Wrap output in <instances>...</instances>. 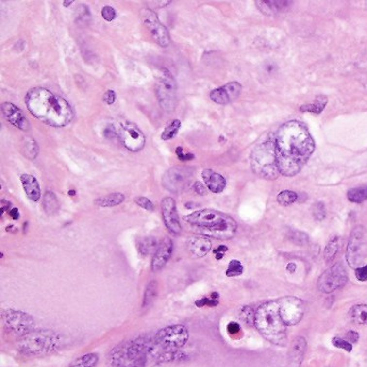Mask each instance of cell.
<instances>
[{
  "label": "cell",
  "mask_w": 367,
  "mask_h": 367,
  "mask_svg": "<svg viewBox=\"0 0 367 367\" xmlns=\"http://www.w3.org/2000/svg\"><path fill=\"white\" fill-rule=\"evenodd\" d=\"M135 202L138 206L143 208V209L149 210V211L154 210V204H153V202L147 197H136Z\"/></svg>",
  "instance_id": "obj_43"
},
{
  "label": "cell",
  "mask_w": 367,
  "mask_h": 367,
  "mask_svg": "<svg viewBox=\"0 0 367 367\" xmlns=\"http://www.w3.org/2000/svg\"><path fill=\"white\" fill-rule=\"evenodd\" d=\"M222 88L224 90V92L226 93V95L230 98L231 101L235 100V99L239 97V95L241 94V90H242L240 84L235 81L225 84V85L222 86Z\"/></svg>",
  "instance_id": "obj_35"
},
{
  "label": "cell",
  "mask_w": 367,
  "mask_h": 367,
  "mask_svg": "<svg viewBox=\"0 0 367 367\" xmlns=\"http://www.w3.org/2000/svg\"><path fill=\"white\" fill-rule=\"evenodd\" d=\"M211 247L212 244L209 238L201 235L193 236L187 240V250L196 259L206 256L210 252Z\"/></svg>",
  "instance_id": "obj_19"
},
{
  "label": "cell",
  "mask_w": 367,
  "mask_h": 367,
  "mask_svg": "<svg viewBox=\"0 0 367 367\" xmlns=\"http://www.w3.org/2000/svg\"><path fill=\"white\" fill-rule=\"evenodd\" d=\"M355 277L358 278V280L360 281H366L367 280V265L356 268Z\"/></svg>",
  "instance_id": "obj_46"
},
{
  "label": "cell",
  "mask_w": 367,
  "mask_h": 367,
  "mask_svg": "<svg viewBox=\"0 0 367 367\" xmlns=\"http://www.w3.org/2000/svg\"><path fill=\"white\" fill-rule=\"evenodd\" d=\"M188 331L184 325L166 326L154 336V344L165 351H175L182 348L188 340Z\"/></svg>",
  "instance_id": "obj_8"
},
{
  "label": "cell",
  "mask_w": 367,
  "mask_h": 367,
  "mask_svg": "<svg viewBox=\"0 0 367 367\" xmlns=\"http://www.w3.org/2000/svg\"><path fill=\"white\" fill-rule=\"evenodd\" d=\"M242 272H244V266L240 263V261L238 260H232L229 264V267L226 269V276L233 278V277H238L240 276Z\"/></svg>",
  "instance_id": "obj_40"
},
{
  "label": "cell",
  "mask_w": 367,
  "mask_h": 367,
  "mask_svg": "<svg viewBox=\"0 0 367 367\" xmlns=\"http://www.w3.org/2000/svg\"><path fill=\"white\" fill-rule=\"evenodd\" d=\"M193 190H194L198 195H205L207 193V188L206 186L202 184L201 182H195L194 185H193Z\"/></svg>",
  "instance_id": "obj_49"
},
{
  "label": "cell",
  "mask_w": 367,
  "mask_h": 367,
  "mask_svg": "<svg viewBox=\"0 0 367 367\" xmlns=\"http://www.w3.org/2000/svg\"><path fill=\"white\" fill-rule=\"evenodd\" d=\"M332 344H333L336 348L343 349L347 352H351L352 351V344L349 343L348 340H346L344 338H340V337H334L332 339Z\"/></svg>",
  "instance_id": "obj_41"
},
{
  "label": "cell",
  "mask_w": 367,
  "mask_h": 367,
  "mask_svg": "<svg viewBox=\"0 0 367 367\" xmlns=\"http://www.w3.org/2000/svg\"><path fill=\"white\" fill-rule=\"evenodd\" d=\"M59 336L51 330H33L21 337L17 348L21 353L31 356H40L51 353L57 348Z\"/></svg>",
  "instance_id": "obj_6"
},
{
  "label": "cell",
  "mask_w": 367,
  "mask_h": 367,
  "mask_svg": "<svg viewBox=\"0 0 367 367\" xmlns=\"http://www.w3.org/2000/svg\"><path fill=\"white\" fill-rule=\"evenodd\" d=\"M210 98L212 101H215L216 103H219V105H227V103L231 102L230 98L227 97L226 93L223 90L222 86L219 88H216L210 93Z\"/></svg>",
  "instance_id": "obj_39"
},
{
  "label": "cell",
  "mask_w": 367,
  "mask_h": 367,
  "mask_svg": "<svg viewBox=\"0 0 367 367\" xmlns=\"http://www.w3.org/2000/svg\"><path fill=\"white\" fill-rule=\"evenodd\" d=\"M176 153L178 155V158H179L180 161H183V162L191 161V160H193V158H194V155H193L192 153H187V154H185V153L183 152V149L181 147H178L176 149Z\"/></svg>",
  "instance_id": "obj_45"
},
{
  "label": "cell",
  "mask_w": 367,
  "mask_h": 367,
  "mask_svg": "<svg viewBox=\"0 0 367 367\" xmlns=\"http://www.w3.org/2000/svg\"><path fill=\"white\" fill-rule=\"evenodd\" d=\"M3 325L7 331L17 336L23 337L34 330V320L24 311L6 309L2 311Z\"/></svg>",
  "instance_id": "obj_10"
},
{
  "label": "cell",
  "mask_w": 367,
  "mask_h": 367,
  "mask_svg": "<svg viewBox=\"0 0 367 367\" xmlns=\"http://www.w3.org/2000/svg\"><path fill=\"white\" fill-rule=\"evenodd\" d=\"M121 141L127 150L132 152L141 151L146 145V137L136 124L131 122L123 123L120 128Z\"/></svg>",
  "instance_id": "obj_15"
},
{
  "label": "cell",
  "mask_w": 367,
  "mask_h": 367,
  "mask_svg": "<svg viewBox=\"0 0 367 367\" xmlns=\"http://www.w3.org/2000/svg\"><path fill=\"white\" fill-rule=\"evenodd\" d=\"M316 102L310 103V105H305L300 107L301 112H311L319 115L324 110V108L327 103V98L325 96H318L316 98Z\"/></svg>",
  "instance_id": "obj_29"
},
{
  "label": "cell",
  "mask_w": 367,
  "mask_h": 367,
  "mask_svg": "<svg viewBox=\"0 0 367 367\" xmlns=\"http://www.w3.org/2000/svg\"><path fill=\"white\" fill-rule=\"evenodd\" d=\"M43 208L49 215H54V213L59 210V202L57 200V197L53 192L48 191L43 197Z\"/></svg>",
  "instance_id": "obj_27"
},
{
  "label": "cell",
  "mask_w": 367,
  "mask_h": 367,
  "mask_svg": "<svg viewBox=\"0 0 367 367\" xmlns=\"http://www.w3.org/2000/svg\"><path fill=\"white\" fill-rule=\"evenodd\" d=\"M22 152L25 156L29 158V160H33V158H36L39 152L37 142L33 140V139H26V141L23 143Z\"/></svg>",
  "instance_id": "obj_34"
},
{
  "label": "cell",
  "mask_w": 367,
  "mask_h": 367,
  "mask_svg": "<svg viewBox=\"0 0 367 367\" xmlns=\"http://www.w3.org/2000/svg\"><path fill=\"white\" fill-rule=\"evenodd\" d=\"M316 143L306 124L289 121L276 133V155L280 175L294 177L309 161Z\"/></svg>",
  "instance_id": "obj_1"
},
{
  "label": "cell",
  "mask_w": 367,
  "mask_h": 367,
  "mask_svg": "<svg viewBox=\"0 0 367 367\" xmlns=\"http://www.w3.org/2000/svg\"><path fill=\"white\" fill-rule=\"evenodd\" d=\"M158 245L160 244H157V240L154 237H145L138 240L137 248L138 251L140 252L142 255L148 256L154 254L155 251L157 250Z\"/></svg>",
  "instance_id": "obj_25"
},
{
  "label": "cell",
  "mask_w": 367,
  "mask_h": 367,
  "mask_svg": "<svg viewBox=\"0 0 367 367\" xmlns=\"http://www.w3.org/2000/svg\"><path fill=\"white\" fill-rule=\"evenodd\" d=\"M339 248V238L334 237L329 241V244L326 245L324 250V259L326 262H331L335 259Z\"/></svg>",
  "instance_id": "obj_32"
},
{
  "label": "cell",
  "mask_w": 367,
  "mask_h": 367,
  "mask_svg": "<svg viewBox=\"0 0 367 367\" xmlns=\"http://www.w3.org/2000/svg\"><path fill=\"white\" fill-rule=\"evenodd\" d=\"M140 16L143 24L150 31L154 40L163 48L169 46L170 36L168 29L160 22L154 11H152L151 9H142Z\"/></svg>",
  "instance_id": "obj_14"
},
{
  "label": "cell",
  "mask_w": 367,
  "mask_h": 367,
  "mask_svg": "<svg viewBox=\"0 0 367 367\" xmlns=\"http://www.w3.org/2000/svg\"><path fill=\"white\" fill-rule=\"evenodd\" d=\"M219 299H220V294L217 293V292H213V293H211L209 296H205L202 297V299L198 300L195 301V305L197 307H200V308H201V307H217V305H219Z\"/></svg>",
  "instance_id": "obj_36"
},
{
  "label": "cell",
  "mask_w": 367,
  "mask_h": 367,
  "mask_svg": "<svg viewBox=\"0 0 367 367\" xmlns=\"http://www.w3.org/2000/svg\"><path fill=\"white\" fill-rule=\"evenodd\" d=\"M366 235V230L362 225L354 227L351 233L346 252L347 262L351 268H359L365 260L367 251Z\"/></svg>",
  "instance_id": "obj_9"
},
{
  "label": "cell",
  "mask_w": 367,
  "mask_h": 367,
  "mask_svg": "<svg viewBox=\"0 0 367 367\" xmlns=\"http://www.w3.org/2000/svg\"><path fill=\"white\" fill-rule=\"evenodd\" d=\"M359 333H358V332H355V331H349L348 332V333H347L346 334V340H348L349 341V343H351V344H355V343H358V341H359Z\"/></svg>",
  "instance_id": "obj_47"
},
{
  "label": "cell",
  "mask_w": 367,
  "mask_h": 367,
  "mask_svg": "<svg viewBox=\"0 0 367 367\" xmlns=\"http://www.w3.org/2000/svg\"><path fill=\"white\" fill-rule=\"evenodd\" d=\"M326 216V210H325V206L323 202H317V204L314 206V217H316L318 221H322Z\"/></svg>",
  "instance_id": "obj_42"
},
{
  "label": "cell",
  "mask_w": 367,
  "mask_h": 367,
  "mask_svg": "<svg viewBox=\"0 0 367 367\" xmlns=\"http://www.w3.org/2000/svg\"><path fill=\"white\" fill-rule=\"evenodd\" d=\"M150 3H153V4H156L155 8H163V7H166L167 4H169L170 1H149Z\"/></svg>",
  "instance_id": "obj_54"
},
{
  "label": "cell",
  "mask_w": 367,
  "mask_h": 367,
  "mask_svg": "<svg viewBox=\"0 0 367 367\" xmlns=\"http://www.w3.org/2000/svg\"><path fill=\"white\" fill-rule=\"evenodd\" d=\"M173 252V244L170 238H165L157 247V250L153 254L151 263L152 270L157 271L165 266L170 260Z\"/></svg>",
  "instance_id": "obj_18"
},
{
  "label": "cell",
  "mask_w": 367,
  "mask_h": 367,
  "mask_svg": "<svg viewBox=\"0 0 367 367\" xmlns=\"http://www.w3.org/2000/svg\"><path fill=\"white\" fill-rule=\"evenodd\" d=\"M307 349V341L304 337H296L291 345L290 362L292 367H300Z\"/></svg>",
  "instance_id": "obj_21"
},
{
  "label": "cell",
  "mask_w": 367,
  "mask_h": 367,
  "mask_svg": "<svg viewBox=\"0 0 367 367\" xmlns=\"http://www.w3.org/2000/svg\"><path fill=\"white\" fill-rule=\"evenodd\" d=\"M103 101L108 103V105H112V103L116 101V93L111 90L107 91L105 93V95H103Z\"/></svg>",
  "instance_id": "obj_48"
},
{
  "label": "cell",
  "mask_w": 367,
  "mask_h": 367,
  "mask_svg": "<svg viewBox=\"0 0 367 367\" xmlns=\"http://www.w3.org/2000/svg\"><path fill=\"white\" fill-rule=\"evenodd\" d=\"M156 97L163 110L171 112L177 106V82L170 71L162 69L156 78Z\"/></svg>",
  "instance_id": "obj_7"
},
{
  "label": "cell",
  "mask_w": 367,
  "mask_h": 367,
  "mask_svg": "<svg viewBox=\"0 0 367 367\" xmlns=\"http://www.w3.org/2000/svg\"><path fill=\"white\" fill-rule=\"evenodd\" d=\"M196 234L220 240L231 239L237 232V223L230 216L215 209H201L183 217Z\"/></svg>",
  "instance_id": "obj_3"
},
{
  "label": "cell",
  "mask_w": 367,
  "mask_h": 367,
  "mask_svg": "<svg viewBox=\"0 0 367 367\" xmlns=\"http://www.w3.org/2000/svg\"><path fill=\"white\" fill-rule=\"evenodd\" d=\"M286 269L289 272H291V274H293V272H295L296 270V265L294 264V263H289V264L286 265Z\"/></svg>",
  "instance_id": "obj_55"
},
{
  "label": "cell",
  "mask_w": 367,
  "mask_h": 367,
  "mask_svg": "<svg viewBox=\"0 0 367 367\" xmlns=\"http://www.w3.org/2000/svg\"><path fill=\"white\" fill-rule=\"evenodd\" d=\"M290 4H292V1H269V0H263V1L259 0V1H256L257 8L266 16L284 12L289 9Z\"/></svg>",
  "instance_id": "obj_23"
},
{
  "label": "cell",
  "mask_w": 367,
  "mask_h": 367,
  "mask_svg": "<svg viewBox=\"0 0 367 367\" xmlns=\"http://www.w3.org/2000/svg\"><path fill=\"white\" fill-rule=\"evenodd\" d=\"M72 2H73L72 0H70V1H64L63 4H64V6H65V7H69V4H71Z\"/></svg>",
  "instance_id": "obj_57"
},
{
  "label": "cell",
  "mask_w": 367,
  "mask_h": 367,
  "mask_svg": "<svg viewBox=\"0 0 367 367\" xmlns=\"http://www.w3.org/2000/svg\"><path fill=\"white\" fill-rule=\"evenodd\" d=\"M180 127H181V122L179 120H175L170 122L166 126L165 131H164L162 133L163 140H169V139L175 137L177 135V133L179 132Z\"/></svg>",
  "instance_id": "obj_37"
},
{
  "label": "cell",
  "mask_w": 367,
  "mask_h": 367,
  "mask_svg": "<svg viewBox=\"0 0 367 367\" xmlns=\"http://www.w3.org/2000/svg\"><path fill=\"white\" fill-rule=\"evenodd\" d=\"M21 181L24 187V191L26 193L27 197L33 201H38L41 197L40 186H39L38 180L32 175H25L21 176Z\"/></svg>",
  "instance_id": "obj_22"
},
{
  "label": "cell",
  "mask_w": 367,
  "mask_h": 367,
  "mask_svg": "<svg viewBox=\"0 0 367 367\" xmlns=\"http://www.w3.org/2000/svg\"><path fill=\"white\" fill-rule=\"evenodd\" d=\"M28 111L52 127H64L73 118V111L65 98L43 87L29 90L25 97Z\"/></svg>",
  "instance_id": "obj_2"
},
{
  "label": "cell",
  "mask_w": 367,
  "mask_h": 367,
  "mask_svg": "<svg viewBox=\"0 0 367 367\" xmlns=\"http://www.w3.org/2000/svg\"><path fill=\"white\" fill-rule=\"evenodd\" d=\"M161 207L163 220L167 230L173 235H179L182 231V227L180 224L179 216H178L175 200L171 197H165L162 200Z\"/></svg>",
  "instance_id": "obj_16"
},
{
  "label": "cell",
  "mask_w": 367,
  "mask_h": 367,
  "mask_svg": "<svg viewBox=\"0 0 367 367\" xmlns=\"http://www.w3.org/2000/svg\"><path fill=\"white\" fill-rule=\"evenodd\" d=\"M1 111L4 117H6V120L11 123L13 126H16L18 130L24 132L29 131L31 124H29V121L25 117L24 112L21 109L14 106L13 103L3 102L1 105Z\"/></svg>",
  "instance_id": "obj_17"
},
{
  "label": "cell",
  "mask_w": 367,
  "mask_h": 367,
  "mask_svg": "<svg viewBox=\"0 0 367 367\" xmlns=\"http://www.w3.org/2000/svg\"><path fill=\"white\" fill-rule=\"evenodd\" d=\"M297 200H299L297 193L289 190L280 192L277 196V201L279 202L281 206H290L292 204H294Z\"/></svg>",
  "instance_id": "obj_33"
},
{
  "label": "cell",
  "mask_w": 367,
  "mask_h": 367,
  "mask_svg": "<svg viewBox=\"0 0 367 367\" xmlns=\"http://www.w3.org/2000/svg\"><path fill=\"white\" fill-rule=\"evenodd\" d=\"M254 325L261 335L271 344L286 345V325L281 319L278 300L266 301L256 309Z\"/></svg>",
  "instance_id": "obj_4"
},
{
  "label": "cell",
  "mask_w": 367,
  "mask_h": 367,
  "mask_svg": "<svg viewBox=\"0 0 367 367\" xmlns=\"http://www.w3.org/2000/svg\"><path fill=\"white\" fill-rule=\"evenodd\" d=\"M116 135H117V133H116V130H115V127H111V126H109V127H107L106 128V130H105V136L106 137H108V138H113V137H116Z\"/></svg>",
  "instance_id": "obj_51"
},
{
  "label": "cell",
  "mask_w": 367,
  "mask_h": 367,
  "mask_svg": "<svg viewBox=\"0 0 367 367\" xmlns=\"http://www.w3.org/2000/svg\"><path fill=\"white\" fill-rule=\"evenodd\" d=\"M158 294V282L156 280H152L147 284V287L145 290V295H143V302L142 306L147 307L151 305L156 296Z\"/></svg>",
  "instance_id": "obj_28"
},
{
  "label": "cell",
  "mask_w": 367,
  "mask_h": 367,
  "mask_svg": "<svg viewBox=\"0 0 367 367\" xmlns=\"http://www.w3.org/2000/svg\"><path fill=\"white\" fill-rule=\"evenodd\" d=\"M251 168L256 176L265 180H276L280 176L276 155V133H269L253 149Z\"/></svg>",
  "instance_id": "obj_5"
},
{
  "label": "cell",
  "mask_w": 367,
  "mask_h": 367,
  "mask_svg": "<svg viewBox=\"0 0 367 367\" xmlns=\"http://www.w3.org/2000/svg\"><path fill=\"white\" fill-rule=\"evenodd\" d=\"M227 332H229L231 335H236L240 332V326L239 324L236 323V322H231V323L227 325Z\"/></svg>",
  "instance_id": "obj_50"
},
{
  "label": "cell",
  "mask_w": 367,
  "mask_h": 367,
  "mask_svg": "<svg viewBox=\"0 0 367 367\" xmlns=\"http://www.w3.org/2000/svg\"><path fill=\"white\" fill-rule=\"evenodd\" d=\"M347 197H348L349 201L351 202H354V204H361V202H363L367 200V186L351 188V190L348 191Z\"/></svg>",
  "instance_id": "obj_31"
},
{
  "label": "cell",
  "mask_w": 367,
  "mask_h": 367,
  "mask_svg": "<svg viewBox=\"0 0 367 367\" xmlns=\"http://www.w3.org/2000/svg\"><path fill=\"white\" fill-rule=\"evenodd\" d=\"M365 88L367 90V83H366V85H365Z\"/></svg>",
  "instance_id": "obj_59"
},
{
  "label": "cell",
  "mask_w": 367,
  "mask_h": 367,
  "mask_svg": "<svg viewBox=\"0 0 367 367\" xmlns=\"http://www.w3.org/2000/svg\"><path fill=\"white\" fill-rule=\"evenodd\" d=\"M240 319L242 322H245L248 325H254V321H255V311L253 310L251 306H244L240 310Z\"/></svg>",
  "instance_id": "obj_38"
},
{
  "label": "cell",
  "mask_w": 367,
  "mask_h": 367,
  "mask_svg": "<svg viewBox=\"0 0 367 367\" xmlns=\"http://www.w3.org/2000/svg\"><path fill=\"white\" fill-rule=\"evenodd\" d=\"M227 250H229V248H227L226 246H219L213 252H223V253H225Z\"/></svg>",
  "instance_id": "obj_56"
},
{
  "label": "cell",
  "mask_w": 367,
  "mask_h": 367,
  "mask_svg": "<svg viewBox=\"0 0 367 367\" xmlns=\"http://www.w3.org/2000/svg\"><path fill=\"white\" fill-rule=\"evenodd\" d=\"M194 170L188 167L175 166L168 169L163 176V185L171 193L184 191L190 184Z\"/></svg>",
  "instance_id": "obj_12"
},
{
  "label": "cell",
  "mask_w": 367,
  "mask_h": 367,
  "mask_svg": "<svg viewBox=\"0 0 367 367\" xmlns=\"http://www.w3.org/2000/svg\"><path fill=\"white\" fill-rule=\"evenodd\" d=\"M9 215L13 220H18L19 219V212H18L17 208H12V209L9 211Z\"/></svg>",
  "instance_id": "obj_52"
},
{
  "label": "cell",
  "mask_w": 367,
  "mask_h": 367,
  "mask_svg": "<svg viewBox=\"0 0 367 367\" xmlns=\"http://www.w3.org/2000/svg\"><path fill=\"white\" fill-rule=\"evenodd\" d=\"M348 281V275L341 264H335L322 274L318 280V287L322 293L329 294L343 287Z\"/></svg>",
  "instance_id": "obj_13"
},
{
  "label": "cell",
  "mask_w": 367,
  "mask_h": 367,
  "mask_svg": "<svg viewBox=\"0 0 367 367\" xmlns=\"http://www.w3.org/2000/svg\"><path fill=\"white\" fill-rule=\"evenodd\" d=\"M279 312L286 326L299 324L305 314V304L299 297L285 296L278 300Z\"/></svg>",
  "instance_id": "obj_11"
},
{
  "label": "cell",
  "mask_w": 367,
  "mask_h": 367,
  "mask_svg": "<svg viewBox=\"0 0 367 367\" xmlns=\"http://www.w3.org/2000/svg\"><path fill=\"white\" fill-rule=\"evenodd\" d=\"M125 200V196H124L122 193H112V194H108L106 196L99 197L97 200L94 201L95 205L98 207H115L122 204V202Z\"/></svg>",
  "instance_id": "obj_26"
},
{
  "label": "cell",
  "mask_w": 367,
  "mask_h": 367,
  "mask_svg": "<svg viewBox=\"0 0 367 367\" xmlns=\"http://www.w3.org/2000/svg\"><path fill=\"white\" fill-rule=\"evenodd\" d=\"M1 202H2V207H1V216H2L3 213L6 212V211L9 212V208L11 207V202H10V201H6L4 200H2Z\"/></svg>",
  "instance_id": "obj_53"
},
{
  "label": "cell",
  "mask_w": 367,
  "mask_h": 367,
  "mask_svg": "<svg viewBox=\"0 0 367 367\" xmlns=\"http://www.w3.org/2000/svg\"><path fill=\"white\" fill-rule=\"evenodd\" d=\"M98 362V355L96 353H87L81 358L74 360L69 367H94Z\"/></svg>",
  "instance_id": "obj_30"
},
{
  "label": "cell",
  "mask_w": 367,
  "mask_h": 367,
  "mask_svg": "<svg viewBox=\"0 0 367 367\" xmlns=\"http://www.w3.org/2000/svg\"><path fill=\"white\" fill-rule=\"evenodd\" d=\"M68 194H69V195H71V196H73L74 194H76V192H74V191H69Z\"/></svg>",
  "instance_id": "obj_58"
},
{
  "label": "cell",
  "mask_w": 367,
  "mask_h": 367,
  "mask_svg": "<svg viewBox=\"0 0 367 367\" xmlns=\"http://www.w3.org/2000/svg\"><path fill=\"white\" fill-rule=\"evenodd\" d=\"M202 179H204L208 190L212 193H221L224 191L226 186L225 178L211 169H205L202 171Z\"/></svg>",
  "instance_id": "obj_20"
},
{
  "label": "cell",
  "mask_w": 367,
  "mask_h": 367,
  "mask_svg": "<svg viewBox=\"0 0 367 367\" xmlns=\"http://www.w3.org/2000/svg\"><path fill=\"white\" fill-rule=\"evenodd\" d=\"M349 318L358 325H367V305H355L349 310Z\"/></svg>",
  "instance_id": "obj_24"
},
{
  "label": "cell",
  "mask_w": 367,
  "mask_h": 367,
  "mask_svg": "<svg viewBox=\"0 0 367 367\" xmlns=\"http://www.w3.org/2000/svg\"><path fill=\"white\" fill-rule=\"evenodd\" d=\"M101 16H102L103 18L106 19L107 22H111V21H113V19L116 18L117 12H116V10L113 9L112 7L106 6V7H103V9H102Z\"/></svg>",
  "instance_id": "obj_44"
}]
</instances>
